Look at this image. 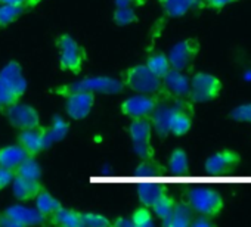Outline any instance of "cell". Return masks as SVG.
<instances>
[{
	"label": "cell",
	"mask_w": 251,
	"mask_h": 227,
	"mask_svg": "<svg viewBox=\"0 0 251 227\" xmlns=\"http://www.w3.org/2000/svg\"><path fill=\"white\" fill-rule=\"evenodd\" d=\"M27 90V80L17 61L8 62L0 69V106L20 102Z\"/></svg>",
	"instance_id": "obj_1"
},
{
	"label": "cell",
	"mask_w": 251,
	"mask_h": 227,
	"mask_svg": "<svg viewBox=\"0 0 251 227\" xmlns=\"http://www.w3.org/2000/svg\"><path fill=\"white\" fill-rule=\"evenodd\" d=\"M123 84L130 90L144 94H158L163 91V80L157 77L147 64H138L127 68L123 74Z\"/></svg>",
	"instance_id": "obj_2"
},
{
	"label": "cell",
	"mask_w": 251,
	"mask_h": 227,
	"mask_svg": "<svg viewBox=\"0 0 251 227\" xmlns=\"http://www.w3.org/2000/svg\"><path fill=\"white\" fill-rule=\"evenodd\" d=\"M58 64L62 71L80 74L86 62V50L70 34H61L56 39Z\"/></svg>",
	"instance_id": "obj_3"
},
{
	"label": "cell",
	"mask_w": 251,
	"mask_h": 227,
	"mask_svg": "<svg viewBox=\"0 0 251 227\" xmlns=\"http://www.w3.org/2000/svg\"><path fill=\"white\" fill-rule=\"evenodd\" d=\"M123 90V83L112 77H87L75 83L64 84L56 87L53 91L61 96H68L75 91H90V93H108L115 94Z\"/></svg>",
	"instance_id": "obj_4"
},
{
	"label": "cell",
	"mask_w": 251,
	"mask_h": 227,
	"mask_svg": "<svg viewBox=\"0 0 251 227\" xmlns=\"http://www.w3.org/2000/svg\"><path fill=\"white\" fill-rule=\"evenodd\" d=\"M222 91V81L208 72H195L189 83V96L194 103H207L219 97Z\"/></svg>",
	"instance_id": "obj_5"
},
{
	"label": "cell",
	"mask_w": 251,
	"mask_h": 227,
	"mask_svg": "<svg viewBox=\"0 0 251 227\" xmlns=\"http://www.w3.org/2000/svg\"><path fill=\"white\" fill-rule=\"evenodd\" d=\"M194 212H198L201 215L207 217H217L223 211V198L220 193L214 189H204L197 187L192 190H188V201H186Z\"/></svg>",
	"instance_id": "obj_6"
},
{
	"label": "cell",
	"mask_w": 251,
	"mask_h": 227,
	"mask_svg": "<svg viewBox=\"0 0 251 227\" xmlns=\"http://www.w3.org/2000/svg\"><path fill=\"white\" fill-rule=\"evenodd\" d=\"M152 124L150 118H132L129 126V135L133 142V149L136 155L145 161L152 159L154 149L151 146L152 139Z\"/></svg>",
	"instance_id": "obj_7"
},
{
	"label": "cell",
	"mask_w": 251,
	"mask_h": 227,
	"mask_svg": "<svg viewBox=\"0 0 251 227\" xmlns=\"http://www.w3.org/2000/svg\"><path fill=\"white\" fill-rule=\"evenodd\" d=\"M198 52H200V42L194 37L176 43L175 46H172L167 55L172 69H177L183 72L188 71L192 67L195 58L198 56Z\"/></svg>",
	"instance_id": "obj_8"
},
{
	"label": "cell",
	"mask_w": 251,
	"mask_h": 227,
	"mask_svg": "<svg viewBox=\"0 0 251 227\" xmlns=\"http://www.w3.org/2000/svg\"><path fill=\"white\" fill-rule=\"evenodd\" d=\"M157 94H144L138 93L132 97H127L121 103V112L129 118H150L154 109L158 105Z\"/></svg>",
	"instance_id": "obj_9"
},
{
	"label": "cell",
	"mask_w": 251,
	"mask_h": 227,
	"mask_svg": "<svg viewBox=\"0 0 251 227\" xmlns=\"http://www.w3.org/2000/svg\"><path fill=\"white\" fill-rule=\"evenodd\" d=\"M5 108H6V118L9 124L18 129L20 132L40 126V115L34 106L15 102Z\"/></svg>",
	"instance_id": "obj_10"
},
{
	"label": "cell",
	"mask_w": 251,
	"mask_h": 227,
	"mask_svg": "<svg viewBox=\"0 0 251 227\" xmlns=\"http://www.w3.org/2000/svg\"><path fill=\"white\" fill-rule=\"evenodd\" d=\"M65 97H67L65 111L68 114V117L74 121L87 118L96 100L95 93H90V91H75Z\"/></svg>",
	"instance_id": "obj_11"
},
{
	"label": "cell",
	"mask_w": 251,
	"mask_h": 227,
	"mask_svg": "<svg viewBox=\"0 0 251 227\" xmlns=\"http://www.w3.org/2000/svg\"><path fill=\"white\" fill-rule=\"evenodd\" d=\"M18 143L27 151L28 155L37 157L46 148H49L46 127L37 126V127H33V129L21 130V133L18 135Z\"/></svg>",
	"instance_id": "obj_12"
},
{
	"label": "cell",
	"mask_w": 251,
	"mask_h": 227,
	"mask_svg": "<svg viewBox=\"0 0 251 227\" xmlns=\"http://www.w3.org/2000/svg\"><path fill=\"white\" fill-rule=\"evenodd\" d=\"M5 215H8L17 227H25V226H40V224H48L49 221L36 209V208H28L24 205H12L3 211Z\"/></svg>",
	"instance_id": "obj_13"
},
{
	"label": "cell",
	"mask_w": 251,
	"mask_h": 227,
	"mask_svg": "<svg viewBox=\"0 0 251 227\" xmlns=\"http://www.w3.org/2000/svg\"><path fill=\"white\" fill-rule=\"evenodd\" d=\"M241 162V155L230 149H223L207 158L204 168L210 173H222L226 170H233Z\"/></svg>",
	"instance_id": "obj_14"
},
{
	"label": "cell",
	"mask_w": 251,
	"mask_h": 227,
	"mask_svg": "<svg viewBox=\"0 0 251 227\" xmlns=\"http://www.w3.org/2000/svg\"><path fill=\"white\" fill-rule=\"evenodd\" d=\"M189 77L183 71L170 69L163 77V89L176 99H188L189 96Z\"/></svg>",
	"instance_id": "obj_15"
},
{
	"label": "cell",
	"mask_w": 251,
	"mask_h": 227,
	"mask_svg": "<svg viewBox=\"0 0 251 227\" xmlns=\"http://www.w3.org/2000/svg\"><path fill=\"white\" fill-rule=\"evenodd\" d=\"M45 186L42 184L40 180H33V179H27V177H21V176H14L12 180V192L14 196L21 201V202H28V201H34V198L39 195V192L43 189Z\"/></svg>",
	"instance_id": "obj_16"
},
{
	"label": "cell",
	"mask_w": 251,
	"mask_h": 227,
	"mask_svg": "<svg viewBox=\"0 0 251 227\" xmlns=\"http://www.w3.org/2000/svg\"><path fill=\"white\" fill-rule=\"evenodd\" d=\"M175 108H176V105H167V103L158 102L157 108L152 112V115L150 117L152 130H155L157 136L161 139H164V137H167V135H170L169 126H170V118H172V114H173Z\"/></svg>",
	"instance_id": "obj_17"
},
{
	"label": "cell",
	"mask_w": 251,
	"mask_h": 227,
	"mask_svg": "<svg viewBox=\"0 0 251 227\" xmlns=\"http://www.w3.org/2000/svg\"><path fill=\"white\" fill-rule=\"evenodd\" d=\"M194 217V209L188 202H176L170 215L163 221V224L167 227H189Z\"/></svg>",
	"instance_id": "obj_18"
},
{
	"label": "cell",
	"mask_w": 251,
	"mask_h": 227,
	"mask_svg": "<svg viewBox=\"0 0 251 227\" xmlns=\"http://www.w3.org/2000/svg\"><path fill=\"white\" fill-rule=\"evenodd\" d=\"M192 127V118L189 115V112L185 109V106L176 103V108L172 114L170 118V126H169V132L173 136H185Z\"/></svg>",
	"instance_id": "obj_19"
},
{
	"label": "cell",
	"mask_w": 251,
	"mask_h": 227,
	"mask_svg": "<svg viewBox=\"0 0 251 227\" xmlns=\"http://www.w3.org/2000/svg\"><path fill=\"white\" fill-rule=\"evenodd\" d=\"M28 157L27 151L18 143V145H9L0 149V167L12 170L15 173L17 167Z\"/></svg>",
	"instance_id": "obj_20"
},
{
	"label": "cell",
	"mask_w": 251,
	"mask_h": 227,
	"mask_svg": "<svg viewBox=\"0 0 251 227\" xmlns=\"http://www.w3.org/2000/svg\"><path fill=\"white\" fill-rule=\"evenodd\" d=\"M62 206L61 201L55 198L49 190L45 187L39 192V195L34 198V208L49 221V218Z\"/></svg>",
	"instance_id": "obj_21"
},
{
	"label": "cell",
	"mask_w": 251,
	"mask_h": 227,
	"mask_svg": "<svg viewBox=\"0 0 251 227\" xmlns=\"http://www.w3.org/2000/svg\"><path fill=\"white\" fill-rule=\"evenodd\" d=\"M166 15L170 18H180L192 9H200L197 0H161Z\"/></svg>",
	"instance_id": "obj_22"
},
{
	"label": "cell",
	"mask_w": 251,
	"mask_h": 227,
	"mask_svg": "<svg viewBox=\"0 0 251 227\" xmlns=\"http://www.w3.org/2000/svg\"><path fill=\"white\" fill-rule=\"evenodd\" d=\"M50 224L61 226V227H81V212L61 206L50 218Z\"/></svg>",
	"instance_id": "obj_23"
},
{
	"label": "cell",
	"mask_w": 251,
	"mask_h": 227,
	"mask_svg": "<svg viewBox=\"0 0 251 227\" xmlns=\"http://www.w3.org/2000/svg\"><path fill=\"white\" fill-rule=\"evenodd\" d=\"M27 9V5L18 3H2L0 5V28H5L15 23Z\"/></svg>",
	"instance_id": "obj_24"
},
{
	"label": "cell",
	"mask_w": 251,
	"mask_h": 227,
	"mask_svg": "<svg viewBox=\"0 0 251 227\" xmlns=\"http://www.w3.org/2000/svg\"><path fill=\"white\" fill-rule=\"evenodd\" d=\"M68 129H70V124L68 121H65L62 117L56 115L53 117V121L50 124V127H46V133H48V145H53L56 142H61L67 133H68Z\"/></svg>",
	"instance_id": "obj_25"
},
{
	"label": "cell",
	"mask_w": 251,
	"mask_h": 227,
	"mask_svg": "<svg viewBox=\"0 0 251 227\" xmlns=\"http://www.w3.org/2000/svg\"><path fill=\"white\" fill-rule=\"evenodd\" d=\"M147 67L157 75L163 80V77L172 69V65H170V61L167 58V55L161 53V52H157V53H152L148 59H147Z\"/></svg>",
	"instance_id": "obj_26"
},
{
	"label": "cell",
	"mask_w": 251,
	"mask_h": 227,
	"mask_svg": "<svg viewBox=\"0 0 251 227\" xmlns=\"http://www.w3.org/2000/svg\"><path fill=\"white\" fill-rule=\"evenodd\" d=\"M17 176L33 179V180H40L42 179V167L37 162V159L31 155H28L15 170Z\"/></svg>",
	"instance_id": "obj_27"
},
{
	"label": "cell",
	"mask_w": 251,
	"mask_h": 227,
	"mask_svg": "<svg viewBox=\"0 0 251 227\" xmlns=\"http://www.w3.org/2000/svg\"><path fill=\"white\" fill-rule=\"evenodd\" d=\"M175 204H176L175 198L170 196V195L166 192V193H163V195L154 202V205L151 206V209H152V212L155 214L157 218H160L161 221H164V220L170 215V212H172Z\"/></svg>",
	"instance_id": "obj_28"
},
{
	"label": "cell",
	"mask_w": 251,
	"mask_h": 227,
	"mask_svg": "<svg viewBox=\"0 0 251 227\" xmlns=\"http://www.w3.org/2000/svg\"><path fill=\"white\" fill-rule=\"evenodd\" d=\"M189 167L188 154L183 149H175L169 158V170L173 173H183Z\"/></svg>",
	"instance_id": "obj_29"
},
{
	"label": "cell",
	"mask_w": 251,
	"mask_h": 227,
	"mask_svg": "<svg viewBox=\"0 0 251 227\" xmlns=\"http://www.w3.org/2000/svg\"><path fill=\"white\" fill-rule=\"evenodd\" d=\"M132 221H133V226L135 227H150L154 224V215H152V211L150 206H139L133 211V214L130 215Z\"/></svg>",
	"instance_id": "obj_30"
},
{
	"label": "cell",
	"mask_w": 251,
	"mask_h": 227,
	"mask_svg": "<svg viewBox=\"0 0 251 227\" xmlns=\"http://www.w3.org/2000/svg\"><path fill=\"white\" fill-rule=\"evenodd\" d=\"M114 23L120 27H126V25H132L138 23V15L135 14V11L132 9V6L127 8H115L114 11Z\"/></svg>",
	"instance_id": "obj_31"
},
{
	"label": "cell",
	"mask_w": 251,
	"mask_h": 227,
	"mask_svg": "<svg viewBox=\"0 0 251 227\" xmlns=\"http://www.w3.org/2000/svg\"><path fill=\"white\" fill-rule=\"evenodd\" d=\"M111 220L98 212H81V227H108Z\"/></svg>",
	"instance_id": "obj_32"
},
{
	"label": "cell",
	"mask_w": 251,
	"mask_h": 227,
	"mask_svg": "<svg viewBox=\"0 0 251 227\" xmlns=\"http://www.w3.org/2000/svg\"><path fill=\"white\" fill-rule=\"evenodd\" d=\"M163 193H166V190H163V189H160V187H145V186H144V189H139V190H138V198H139V201H141L142 205L151 208V206L154 205V202H155Z\"/></svg>",
	"instance_id": "obj_33"
},
{
	"label": "cell",
	"mask_w": 251,
	"mask_h": 227,
	"mask_svg": "<svg viewBox=\"0 0 251 227\" xmlns=\"http://www.w3.org/2000/svg\"><path fill=\"white\" fill-rule=\"evenodd\" d=\"M229 118L236 123L251 124V103H242L229 112Z\"/></svg>",
	"instance_id": "obj_34"
},
{
	"label": "cell",
	"mask_w": 251,
	"mask_h": 227,
	"mask_svg": "<svg viewBox=\"0 0 251 227\" xmlns=\"http://www.w3.org/2000/svg\"><path fill=\"white\" fill-rule=\"evenodd\" d=\"M14 176H15V173L12 170L0 167V190H2L3 187H6L9 183H12Z\"/></svg>",
	"instance_id": "obj_35"
},
{
	"label": "cell",
	"mask_w": 251,
	"mask_h": 227,
	"mask_svg": "<svg viewBox=\"0 0 251 227\" xmlns=\"http://www.w3.org/2000/svg\"><path fill=\"white\" fill-rule=\"evenodd\" d=\"M211 217H207V215H198V217H194L192 221H191V226L192 227H211L214 226V223L210 220Z\"/></svg>",
	"instance_id": "obj_36"
},
{
	"label": "cell",
	"mask_w": 251,
	"mask_h": 227,
	"mask_svg": "<svg viewBox=\"0 0 251 227\" xmlns=\"http://www.w3.org/2000/svg\"><path fill=\"white\" fill-rule=\"evenodd\" d=\"M235 0H204V5L211 9H223L225 6L233 3Z\"/></svg>",
	"instance_id": "obj_37"
},
{
	"label": "cell",
	"mask_w": 251,
	"mask_h": 227,
	"mask_svg": "<svg viewBox=\"0 0 251 227\" xmlns=\"http://www.w3.org/2000/svg\"><path fill=\"white\" fill-rule=\"evenodd\" d=\"M111 226H115V227H133V221L132 218L129 217H118L115 220L111 221Z\"/></svg>",
	"instance_id": "obj_38"
},
{
	"label": "cell",
	"mask_w": 251,
	"mask_h": 227,
	"mask_svg": "<svg viewBox=\"0 0 251 227\" xmlns=\"http://www.w3.org/2000/svg\"><path fill=\"white\" fill-rule=\"evenodd\" d=\"M0 227H17V224L8 215H5L2 212V214H0Z\"/></svg>",
	"instance_id": "obj_39"
},
{
	"label": "cell",
	"mask_w": 251,
	"mask_h": 227,
	"mask_svg": "<svg viewBox=\"0 0 251 227\" xmlns=\"http://www.w3.org/2000/svg\"><path fill=\"white\" fill-rule=\"evenodd\" d=\"M33 0H0V5L2 3H18V5H28Z\"/></svg>",
	"instance_id": "obj_40"
},
{
	"label": "cell",
	"mask_w": 251,
	"mask_h": 227,
	"mask_svg": "<svg viewBox=\"0 0 251 227\" xmlns=\"http://www.w3.org/2000/svg\"><path fill=\"white\" fill-rule=\"evenodd\" d=\"M132 6V0H115V8H127Z\"/></svg>",
	"instance_id": "obj_41"
},
{
	"label": "cell",
	"mask_w": 251,
	"mask_h": 227,
	"mask_svg": "<svg viewBox=\"0 0 251 227\" xmlns=\"http://www.w3.org/2000/svg\"><path fill=\"white\" fill-rule=\"evenodd\" d=\"M147 2V0H132V3H135V5H144Z\"/></svg>",
	"instance_id": "obj_42"
},
{
	"label": "cell",
	"mask_w": 251,
	"mask_h": 227,
	"mask_svg": "<svg viewBox=\"0 0 251 227\" xmlns=\"http://www.w3.org/2000/svg\"><path fill=\"white\" fill-rule=\"evenodd\" d=\"M197 2H198V5H200L201 8L204 6V0H197Z\"/></svg>",
	"instance_id": "obj_43"
},
{
	"label": "cell",
	"mask_w": 251,
	"mask_h": 227,
	"mask_svg": "<svg viewBox=\"0 0 251 227\" xmlns=\"http://www.w3.org/2000/svg\"><path fill=\"white\" fill-rule=\"evenodd\" d=\"M160 2H161V0H160Z\"/></svg>",
	"instance_id": "obj_44"
}]
</instances>
